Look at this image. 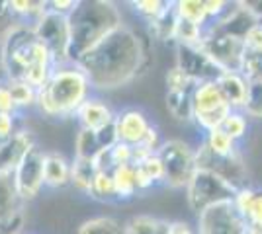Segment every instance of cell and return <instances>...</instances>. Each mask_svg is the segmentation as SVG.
Here are the masks:
<instances>
[{
    "instance_id": "1",
    "label": "cell",
    "mask_w": 262,
    "mask_h": 234,
    "mask_svg": "<svg viewBox=\"0 0 262 234\" xmlns=\"http://www.w3.org/2000/svg\"><path fill=\"white\" fill-rule=\"evenodd\" d=\"M149 47L137 30L123 23L94 49L78 59L77 65L94 90H118L131 84L149 67Z\"/></svg>"
},
{
    "instance_id": "2",
    "label": "cell",
    "mask_w": 262,
    "mask_h": 234,
    "mask_svg": "<svg viewBox=\"0 0 262 234\" xmlns=\"http://www.w3.org/2000/svg\"><path fill=\"white\" fill-rule=\"evenodd\" d=\"M6 80H26L33 88H43L57 68L53 55L33 32V25L16 23L2 41Z\"/></svg>"
},
{
    "instance_id": "3",
    "label": "cell",
    "mask_w": 262,
    "mask_h": 234,
    "mask_svg": "<svg viewBox=\"0 0 262 234\" xmlns=\"http://www.w3.org/2000/svg\"><path fill=\"white\" fill-rule=\"evenodd\" d=\"M71 23V49L69 61L75 65L82 55L104 41L110 34L123 25L118 4L108 0H82L69 16Z\"/></svg>"
},
{
    "instance_id": "4",
    "label": "cell",
    "mask_w": 262,
    "mask_h": 234,
    "mask_svg": "<svg viewBox=\"0 0 262 234\" xmlns=\"http://www.w3.org/2000/svg\"><path fill=\"white\" fill-rule=\"evenodd\" d=\"M88 76L73 63L61 65L53 70L43 88L37 90V110L49 119L75 117L78 108L92 96Z\"/></svg>"
},
{
    "instance_id": "5",
    "label": "cell",
    "mask_w": 262,
    "mask_h": 234,
    "mask_svg": "<svg viewBox=\"0 0 262 234\" xmlns=\"http://www.w3.org/2000/svg\"><path fill=\"white\" fill-rule=\"evenodd\" d=\"M184 191L190 211L196 217H200L202 213L208 211L213 205L233 201L237 188L231 186L229 181H225L223 178L215 176L213 172L198 168V172L194 174V178L190 179V184L186 186Z\"/></svg>"
},
{
    "instance_id": "6",
    "label": "cell",
    "mask_w": 262,
    "mask_h": 234,
    "mask_svg": "<svg viewBox=\"0 0 262 234\" xmlns=\"http://www.w3.org/2000/svg\"><path fill=\"white\" fill-rule=\"evenodd\" d=\"M159 156L164 164V184L172 190H186L198 172L196 148L182 139H166Z\"/></svg>"
},
{
    "instance_id": "7",
    "label": "cell",
    "mask_w": 262,
    "mask_h": 234,
    "mask_svg": "<svg viewBox=\"0 0 262 234\" xmlns=\"http://www.w3.org/2000/svg\"><path fill=\"white\" fill-rule=\"evenodd\" d=\"M231 112L233 110L219 92L215 80L196 84L192 92V121L198 125V129L204 133L219 129Z\"/></svg>"
},
{
    "instance_id": "8",
    "label": "cell",
    "mask_w": 262,
    "mask_h": 234,
    "mask_svg": "<svg viewBox=\"0 0 262 234\" xmlns=\"http://www.w3.org/2000/svg\"><path fill=\"white\" fill-rule=\"evenodd\" d=\"M35 37L49 49L57 67L69 65V49H71V23L69 16L45 10L43 16L33 25Z\"/></svg>"
},
{
    "instance_id": "9",
    "label": "cell",
    "mask_w": 262,
    "mask_h": 234,
    "mask_svg": "<svg viewBox=\"0 0 262 234\" xmlns=\"http://www.w3.org/2000/svg\"><path fill=\"white\" fill-rule=\"evenodd\" d=\"M200 47L223 72H241L243 57L247 51L245 39L219 34L213 30H204Z\"/></svg>"
},
{
    "instance_id": "10",
    "label": "cell",
    "mask_w": 262,
    "mask_h": 234,
    "mask_svg": "<svg viewBox=\"0 0 262 234\" xmlns=\"http://www.w3.org/2000/svg\"><path fill=\"white\" fill-rule=\"evenodd\" d=\"M43 160L45 150L39 148V146H35L32 152L22 160V164L16 168V172L12 174V186H14L18 197L24 203L35 199L45 188Z\"/></svg>"
},
{
    "instance_id": "11",
    "label": "cell",
    "mask_w": 262,
    "mask_h": 234,
    "mask_svg": "<svg viewBox=\"0 0 262 234\" xmlns=\"http://www.w3.org/2000/svg\"><path fill=\"white\" fill-rule=\"evenodd\" d=\"M247 223L235 211L233 201L209 207L198 217L196 234H245Z\"/></svg>"
},
{
    "instance_id": "12",
    "label": "cell",
    "mask_w": 262,
    "mask_h": 234,
    "mask_svg": "<svg viewBox=\"0 0 262 234\" xmlns=\"http://www.w3.org/2000/svg\"><path fill=\"white\" fill-rule=\"evenodd\" d=\"M196 162L200 170L213 172L215 176L229 181L237 190L245 188V162L239 152L233 156H217L204 143H200V146L196 148Z\"/></svg>"
},
{
    "instance_id": "13",
    "label": "cell",
    "mask_w": 262,
    "mask_h": 234,
    "mask_svg": "<svg viewBox=\"0 0 262 234\" xmlns=\"http://www.w3.org/2000/svg\"><path fill=\"white\" fill-rule=\"evenodd\" d=\"M176 67L180 68L194 84L213 82L223 72L202 51V47H192V45H176Z\"/></svg>"
},
{
    "instance_id": "14",
    "label": "cell",
    "mask_w": 262,
    "mask_h": 234,
    "mask_svg": "<svg viewBox=\"0 0 262 234\" xmlns=\"http://www.w3.org/2000/svg\"><path fill=\"white\" fill-rule=\"evenodd\" d=\"M37 146L32 129H18L10 139L0 143V178H12L22 160Z\"/></svg>"
},
{
    "instance_id": "15",
    "label": "cell",
    "mask_w": 262,
    "mask_h": 234,
    "mask_svg": "<svg viewBox=\"0 0 262 234\" xmlns=\"http://www.w3.org/2000/svg\"><path fill=\"white\" fill-rule=\"evenodd\" d=\"M151 119L149 115L143 112L141 108H125L120 113H116V133H118V141L125 143L131 146H139L143 139L147 137L149 129H151Z\"/></svg>"
},
{
    "instance_id": "16",
    "label": "cell",
    "mask_w": 262,
    "mask_h": 234,
    "mask_svg": "<svg viewBox=\"0 0 262 234\" xmlns=\"http://www.w3.org/2000/svg\"><path fill=\"white\" fill-rule=\"evenodd\" d=\"M75 119L80 125V129H88L98 133L102 129H106L116 121V112L110 108L102 98H94L90 96L75 113Z\"/></svg>"
},
{
    "instance_id": "17",
    "label": "cell",
    "mask_w": 262,
    "mask_h": 234,
    "mask_svg": "<svg viewBox=\"0 0 262 234\" xmlns=\"http://www.w3.org/2000/svg\"><path fill=\"white\" fill-rule=\"evenodd\" d=\"M219 92L223 94L225 101L231 106L233 112H243L245 101L249 96V80L243 72H221L215 80Z\"/></svg>"
},
{
    "instance_id": "18",
    "label": "cell",
    "mask_w": 262,
    "mask_h": 234,
    "mask_svg": "<svg viewBox=\"0 0 262 234\" xmlns=\"http://www.w3.org/2000/svg\"><path fill=\"white\" fill-rule=\"evenodd\" d=\"M43 179L45 188H51V190H63L67 186H71V160L63 152L45 150Z\"/></svg>"
},
{
    "instance_id": "19",
    "label": "cell",
    "mask_w": 262,
    "mask_h": 234,
    "mask_svg": "<svg viewBox=\"0 0 262 234\" xmlns=\"http://www.w3.org/2000/svg\"><path fill=\"white\" fill-rule=\"evenodd\" d=\"M176 23H178V16H176L174 2H168L163 14L157 16L153 22H149V35L161 41H174Z\"/></svg>"
},
{
    "instance_id": "20",
    "label": "cell",
    "mask_w": 262,
    "mask_h": 234,
    "mask_svg": "<svg viewBox=\"0 0 262 234\" xmlns=\"http://www.w3.org/2000/svg\"><path fill=\"white\" fill-rule=\"evenodd\" d=\"M96 172H98V170L94 166V160L73 158V160H71V186L77 191H80V193L88 195Z\"/></svg>"
},
{
    "instance_id": "21",
    "label": "cell",
    "mask_w": 262,
    "mask_h": 234,
    "mask_svg": "<svg viewBox=\"0 0 262 234\" xmlns=\"http://www.w3.org/2000/svg\"><path fill=\"white\" fill-rule=\"evenodd\" d=\"M112 179H114V188H116V197H118V201L133 199L137 195V188H135V166L133 164L116 166L112 170Z\"/></svg>"
},
{
    "instance_id": "22",
    "label": "cell",
    "mask_w": 262,
    "mask_h": 234,
    "mask_svg": "<svg viewBox=\"0 0 262 234\" xmlns=\"http://www.w3.org/2000/svg\"><path fill=\"white\" fill-rule=\"evenodd\" d=\"M8 6L18 23L35 25V22L43 16L45 0H8Z\"/></svg>"
},
{
    "instance_id": "23",
    "label": "cell",
    "mask_w": 262,
    "mask_h": 234,
    "mask_svg": "<svg viewBox=\"0 0 262 234\" xmlns=\"http://www.w3.org/2000/svg\"><path fill=\"white\" fill-rule=\"evenodd\" d=\"M168 221L153 215H135L123 224V234H166Z\"/></svg>"
},
{
    "instance_id": "24",
    "label": "cell",
    "mask_w": 262,
    "mask_h": 234,
    "mask_svg": "<svg viewBox=\"0 0 262 234\" xmlns=\"http://www.w3.org/2000/svg\"><path fill=\"white\" fill-rule=\"evenodd\" d=\"M77 234H123V224L116 217L100 215L80 223Z\"/></svg>"
},
{
    "instance_id": "25",
    "label": "cell",
    "mask_w": 262,
    "mask_h": 234,
    "mask_svg": "<svg viewBox=\"0 0 262 234\" xmlns=\"http://www.w3.org/2000/svg\"><path fill=\"white\" fill-rule=\"evenodd\" d=\"M192 92H166V110L176 121H192Z\"/></svg>"
},
{
    "instance_id": "26",
    "label": "cell",
    "mask_w": 262,
    "mask_h": 234,
    "mask_svg": "<svg viewBox=\"0 0 262 234\" xmlns=\"http://www.w3.org/2000/svg\"><path fill=\"white\" fill-rule=\"evenodd\" d=\"M20 209H24V201L14 190L12 178H0V224Z\"/></svg>"
},
{
    "instance_id": "27",
    "label": "cell",
    "mask_w": 262,
    "mask_h": 234,
    "mask_svg": "<svg viewBox=\"0 0 262 234\" xmlns=\"http://www.w3.org/2000/svg\"><path fill=\"white\" fill-rule=\"evenodd\" d=\"M174 8H176V16L180 20L202 25L206 30V25H208V14H206V2L204 0H178V2H174Z\"/></svg>"
},
{
    "instance_id": "28",
    "label": "cell",
    "mask_w": 262,
    "mask_h": 234,
    "mask_svg": "<svg viewBox=\"0 0 262 234\" xmlns=\"http://www.w3.org/2000/svg\"><path fill=\"white\" fill-rule=\"evenodd\" d=\"M8 88L18 112L32 110L37 106V88H33L26 80H8Z\"/></svg>"
},
{
    "instance_id": "29",
    "label": "cell",
    "mask_w": 262,
    "mask_h": 234,
    "mask_svg": "<svg viewBox=\"0 0 262 234\" xmlns=\"http://www.w3.org/2000/svg\"><path fill=\"white\" fill-rule=\"evenodd\" d=\"M202 143L217 156H233L239 152L237 150V141H233L223 129H213V131L206 133Z\"/></svg>"
},
{
    "instance_id": "30",
    "label": "cell",
    "mask_w": 262,
    "mask_h": 234,
    "mask_svg": "<svg viewBox=\"0 0 262 234\" xmlns=\"http://www.w3.org/2000/svg\"><path fill=\"white\" fill-rule=\"evenodd\" d=\"M102 152L98 135L88 129H78L75 137V158H84V160H94Z\"/></svg>"
},
{
    "instance_id": "31",
    "label": "cell",
    "mask_w": 262,
    "mask_h": 234,
    "mask_svg": "<svg viewBox=\"0 0 262 234\" xmlns=\"http://www.w3.org/2000/svg\"><path fill=\"white\" fill-rule=\"evenodd\" d=\"M90 199L102 201V203H114L118 201L116 197V188H114V179H112V172H96L92 188L88 191Z\"/></svg>"
},
{
    "instance_id": "32",
    "label": "cell",
    "mask_w": 262,
    "mask_h": 234,
    "mask_svg": "<svg viewBox=\"0 0 262 234\" xmlns=\"http://www.w3.org/2000/svg\"><path fill=\"white\" fill-rule=\"evenodd\" d=\"M202 37H204V28H202V25H196V23L186 22V20H180V18H178L176 32H174V43L176 45H192V47H200Z\"/></svg>"
},
{
    "instance_id": "33",
    "label": "cell",
    "mask_w": 262,
    "mask_h": 234,
    "mask_svg": "<svg viewBox=\"0 0 262 234\" xmlns=\"http://www.w3.org/2000/svg\"><path fill=\"white\" fill-rule=\"evenodd\" d=\"M241 72L247 76L249 82H260L262 84V51L258 49H247L243 57Z\"/></svg>"
},
{
    "instance_id": "34",
    "label": "cell",
    "mask_w": 262,
    "mask_h": 234,
    "mask_svg": "<svg viewBox=\"0 0 262 234\" xmlns=\"http://www.w3.org/2000/svg\"><path fill=\"white\" fill-rule=\"evenodd\" d=\"M166 0H137V2H131L129 6H133V10L137 16H141L145 22H153L157 16H161L163 10L166 8Z\"/></svg>"
},
{
    "instance_id": "35",
    "label": "cell",
    "mask_w": 262,
    "mask_h": 234,
    "mask_svg": "<svg viewBox=\"0 0 262 234\" xmlns=\"http://www.w3.org/2000/svg\"><path fill=\"white\" fill-rule=\"evenodd\" d=\"M164 82H166V92H188V90L196 88V84L186 76L184 72L176 67V65L166 70Z\"/></svg>"
},
{
    "instance_id": "36",
    "label": "cell",
    "mask_w": 262,
    "mask_h": 234,
    "mask_svg": "<svg viewBox=\"0 0 262 234\" xmlns=\"http://www.w3.org/2000/svg\"><path fill=\"white\" fill-rule=\"evenodd\" d=\"M243 113L249 117L262 119V84L260 82H251L249 84V96L245 101Z\"/></svg>"
},
{
    "instance_id": "37",
    "label": "cell",
    "mask_w": 262,
    "mask_h": 234,
    "mask_svg": "<svg viewBox=\"0 0 262 234\" xmlns=\"http://www.w3.org/2000/svg\"><path fill=\"white\" fill-rule=\"evenodd\" d=\"M219 129H223L233 141H239L241 137H245L247 133V115L243 112H231L229 117L223 121Z\"/></svg>"
},
{
    "instance_id": "38",
    "label": "cell",
    "mask_w": 262,
    "mask_h": 234,
    "mask_svg": "<svg viewBox=\"0 0 262 234\" xmlns=\"http://www.w3.org/2000/svg\"><path fill=\"white\" fill-rule=\"evenodd\" d=\"M137 166H141L143 170L151 176V179H153L155 184H164V164H163V160H161V156H159V152L149 154L141 164H137Z\"/></svg>"
},
{
    "instance_id": "39",
    "label": "cell",
    "mask_w": 262,
    "mask_h": 234,
    "mask_svg": "<svg viewBox=\"0 0 262 234\" xmlns=\"http://www.w3.org/2000/svg\"><path fill=\"white\" fill-rule=\"evenodd\" d=\"M108 152H110V160H112L114 168L123 166V164H133V146L131 145H125V143H120V141H118L116 145L110 148Z\"/></svg>"
},
{
    "instance_id": "40",
    "label": "cell",
    "mask_w": 262,
    "mask_h": 234,
    "mask_svg": "<svg viewBox=\"0 0 262 234\" xmlns=\"http://www.w3.org/2000/svg\"><path fill=\"white\" fill-rule=\"evenodd\" d=\"M16 18L12 14L8 0H0V43L6 39V35L12 32V28L16 25Z\"/></svg>"
},
{
    "instance_id": "41",
    "label": "cell",
    "mask_w": 262,
    "mask_h": 234,
    "mask_svg": "<svg viewBox=\"0 0 262 234\" xmlns=\"http://www.w3.org/2000/svg\"><path fill=\"white\" fill-rule=\"evenodd\" d=\"M245 223L247 226H258L262 228V193H256L252 199L249 211L245 215Z\"/></svg>"
},
{
    "instance_id": "42",
    "label": "cell",
    "mask_w": 262,
    "mask_h": 234,
    "mask_svg": "<svg viewBox=\"0 0 262 234\" xmlns=\"http://www.w3.org/2000/svg\"><path fill=\"white\" fill-rule=\"evenodd\" d=\"M16 117H18V113H0V143H4L18 131Z\"/></svg>"
},
{
    "instance_id": "43",
    "label": "cell",
    "mask_w": 262,
    "mask_h": 234,
    "mask_svg": "<svg viewBox=\"0 0 262 234\" xmlns=\"http://www.w3.org/2000/svg\"><path fill=\"white\" fill-rule=\"evenodd\" d=\"M206 2V14H208V23L219 20L225 12L229 10V2H223V0H204Z\"/></svg>"
},
{
    "instance_id": "44",
    "label": "cell",
    "mask_w": 262,
    "mask_h": 234,
    "mask_svg": "<svg viewBox=\"0 0 262 234\" xmlns=\"http://www.w3.org/2000/svg\"><path fill=\"white\" fill-rule=\"evenodd\" d=\"M0 113H18L14 100H12L10 88H8V80H0Z\"/></svg>"
},
{
    "instance_id": "45",
    "label": "cell",
    "mask_w": 262,
    "mask_h": 234,
    "mask_svg": "<svg viewBox=\"0 0 262 234\" xmlns=\"http://www.w3.org/2000/svg\"><path fill=\"white\" fill-rule=\"evenodd\" d=\"M75 8H77L75 0H45V10L57 12V14H63V16H71Z\"/></svg>"
},
{
    "instance_id": "46",
    "label": "cell",
    "mask_w": 262,
    "mask_h": 234,
    "mask_svg": "<svg viewBox=\"0 0 262 234\" xmlns=\"http://www.w3.org/2000/svg\"><path fill=\"white\" fill-rule=\"evenodd\" d=\"M153 186L155 181L151 179V176L141 166H135V188H137V193H147Z\"/></svg>"
},
{
    "instance_id": "47",
    "label": "cell",
    "mask_w": 262,
    "mask_h": 234,
    "mask_svg": "<svg viewBox=\"0 0 262 234\" xmlns=\"http://www.w3.org/2000/svg\"><path fill=\"white\" fill-rule=\"evenodd\" d=\"M98 141H100V146H102V150H110L112 146L118 143V133H116V127L114 125H110L106 129H102L98 131Z\"/></svg>"
},
{
    "instance_id": "48",
    "label": "cell",
    "mask_w": 262,
    "mask_h": 234,
    "mask_svg": "<svg viewBox=\"0 0 262 234\" xmlns=\"http://www.w3.org/2000/svg\"><path fill=\"white\" fill-rule=\"evenodd\" d=\"M166 234H196V226H192L186 221H172L168 223Z\"/></svg>"
},
{
    "instance_id": "49",
    "label": "cell",
    "mask_w": 262,
    "mask_h": 234,
    "mask_svg": "<svg viewBox=\"0 0 262 234\" xmlns=\"http://www.w3.org/2000/svg\"><path fill=\"white\" fill-rule=\"evenodd\" d=\"M4 61H2V43H0V80H4Z\"/></svg>"
},
{
    "instance_id": "50",
    "label": "cell",
    "mask_w": 262,
    "mask_h": 234,
    "mask_svg": "<svg viewBox=\"0 0 262 234\" xmlns=\"http://www.w3.org/2000/svg\"><path fill=\"white\" fill-rule=\"evenodd\" d=\"M245 234H262V228H258V226H247V232Z\"/></svg>"
}]
</instances>
